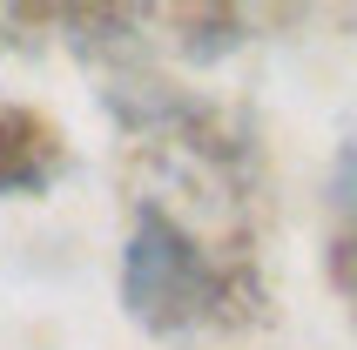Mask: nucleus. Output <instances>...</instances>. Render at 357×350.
Segmentation results:
<instances>
[]
</instances>
